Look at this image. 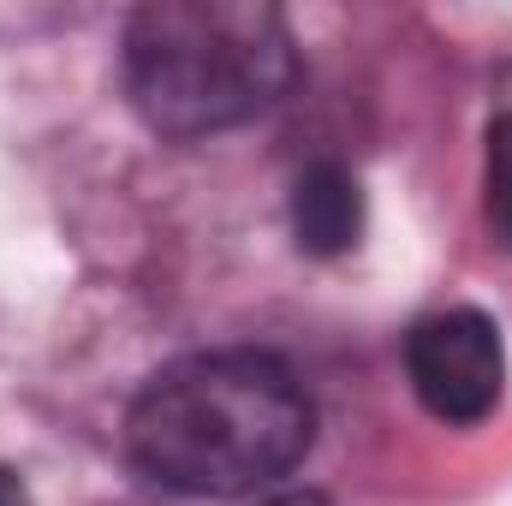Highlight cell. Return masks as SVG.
Masks as SVG:
<instances>
[{
  "mask_svg": "<svg viewBox=\"0 0 512 506\" xmlns=\"http://www.w3.org/2000/svg\"><path fill=\"white\" fill-rule=\"evenodd\" d=\"M0 506H30V495H24V483H18L12 471H0Z\"/></svg>",
  "mask_w": 512,
  "mask_h": 506,
  "instance_id": "8992f818",
  "label": "cell"
},
{
  "mask_svg": "<svg viewBox=\"0 0 512 506\" xmlns=\"http://www.w3.org/2000/svg\"><path fill=\"white\" fill-rule=\"evenodd\" d=\"M316 411L268 352H191L143 381L126 417L137 471L179 495H251L310 447Z\"/></svg>",
  "mask_w": 512,
  "mask_h": 506,
  "instance_id": "6da1fadb",
  "label": "cell"
},
{
  "mask_svg": "<svg viewBox=\"0 0 512 506\" xmlns=\"http://www.w3.org/2000/svg\"><path fill=\"white\" fill-rule=\"evenodd\" d=\"M268 506H328L322 495H310V489H298V495H274Z\"/></svg>",
  "mask_w": 512,
  "mask_h": 506,
  "instance_id": "52a82bcc",
  "label": "cell"
},
{
  "mask_svg": "<svg viewBox=\"0 0 512 506\" xmlns=\"http://www.w3.org/2000/svg\"><path fill=\"white\" fill-rule=\"evenodd\" d=\"M405 370H411L417 399L441 423H477L501 405V381H507L501 328L483 310L423 316L405 340Z\"/></svg>",
  "mask_w": 512,
  "mask_h": 506,
  "instance_id": "3957f363",
  "label": "cell"
},
{
  "mask_svg": "<svg viewBox=\"0 0 512 506\" xmlns=\"http://www.w3.org/2000/svg\"><path fill=\"white\" fill-rule=\"evenodd\" d=\"M489 221L512 239V114L489 126Z\"/></svg>",
  "mask_w": 512,
  "mask_h": 506,
  "instance_id": "5b68a950",
  "label": "cell"
},
{
  "mask_svg": "<svg viewBox=\"0 0 512 506\" xmlns=\"http://www.w3.org/2000/svg\"><path fill=\"white\" fill-rule=\"evenodd\" d=\"M292 233L310 256H340L364 233V191L340 161H316L292 185Z\"/></svg>",
  "mask_w": 512,
  "mask_h": 506,
  "instance_id": "277c9868",
  "label": "cell"
},
{
  "mask_svg": "<svg viewBox=\"0 0 512 506\" xmlns=\"http://www.w3.org/2000/svg\"><path fill=\"white\" fill-rule=\"evenodd\" d=\"M126 96L161 137L245 126L298 72L292 30L262 0H149L126 24Z\"/></svg>",
  "mask_w": 512,
  "mask_h": 506,
  "instance_id": "7a4b0ae2",
  "label": "cell"
}]
</instances>
